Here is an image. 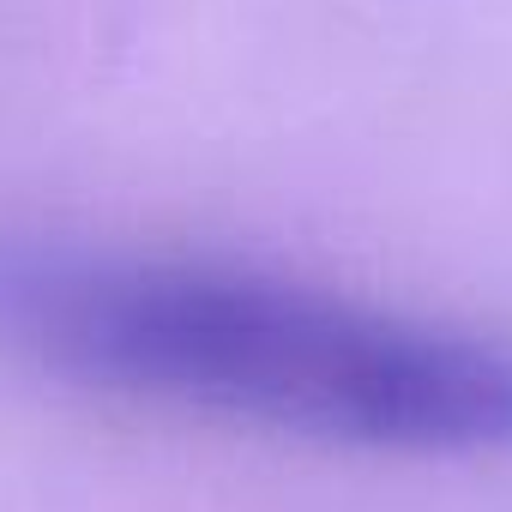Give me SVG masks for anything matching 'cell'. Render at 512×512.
Instances as JSON below:
<instances>
[{
	"label": "cell",
	"instance_id": "6da1fadb",
	"mask_svg": "<svg viewBox=\"0 0 512 512\" xmlns=\"http://www.w3.org/2000/svg\"><path fill=\"white\" fill-rule=\"evenodd\" d=\"M0 344L91 392L308 446H512V344L199 253L0 247Z\"/></svg>",
	"mask_w": 512,
	"mask_h": 512
}]
</instances>
